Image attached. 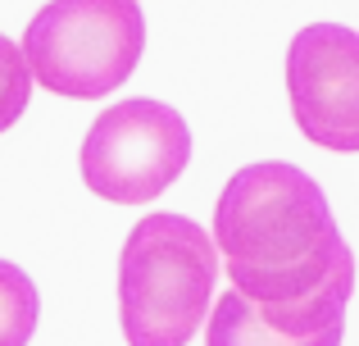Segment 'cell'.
Listing matches in <instances>:
<instances>
[{
	"label": "cell",
	"mask_w": 359,
	"mask_h": 346,
	"mask_svg": "<svg viewBox=\"0 0 359 346\" xmlns=\"http://www.w3.org/2000/svg\"><path fill=\"white\" fill-rule=\"evenodd\" d=\"M191 160V128L164 100H118L82 142V182L114 205H150Z\"/></svg>",
	"instance_id": "cell-4"
},
{
	"label": "cell",
	"mask_w": 359,
	"mask_h": 346,
	"mask_svg": "<svg viewBox=\"0 0 359 346\" xmlns=\"http://www.w3.org/2000/svg\"><path fill=\"white\" fill-rule=\"evenodd\" d=\"M146 51L137 0H50L23 32V55L46 91L100 100L132 78Z\"/></svg>",
	"instance_id": "cell-3"
},
{
	"label": "cell",
	"mask_w": 359,
	"mask_h": 346,
	"mask_svg": "<svg viewBox=\"0 0 359 346\" xmlns=\"http://www.w3.org/2000/svg\"><path fill=\"white\" fill-rule=\"evenodd\" d=\"M219 246L187 214H146L118 255V310L128 346H187L210 319Z\"/></svg>",
	"instance_id": "cell-2"
},
{
	"label": "cell",
	"mask_w": 359,
	"mask_h": 346,
	"mask_svg": "<svg viewBox=\"0 0 359 346\" xmlns=\"http://www.w3.org/2000/svg\"><path fill=\"white\" fill-rule=\"evenodd\" d=\"M41 319V296L18 265L0 260V346H27Z\"/></svg>",
	"instance_id": "cell-7"
},
{
	"label": "cell",
	"mask_w": 359,
	"mask_h": 346,
	"mask_svg": "<svg viewBox=\"0 0 359 346\" xmlns=\"http://www.w3.org/2000/svg\"><path fill=\"white\" fill-rule=\"evenodd\" d=\"M27 100H32V69H27L23 46H14L0 32V133L23 119Z\"/></svg>",
	"instance_id": "cell-8"
},
{
	"label": "cell",
	"mask_w": 359,
	"mask_h": 346,
	"mask_svg": "<svg viewBox=\"0 0 359 346\" xmlns=\"http://www.w3.org/2000/svg\"><path fill=\"white\" fill-rule=\"evenodd\" d=\"M205 346H341V333H337V338H318V342L291 338V333L273 328L237 287H228V292L214 301L210 328H205Z\"/></svg>",
	"instance_id": "cell-6"
},
{
	"label": "cell",
	"mask_w": 359,
	"mask_h": 346,
	"mask_svg": "<svg viewBox=\"0 0 359 346\" xmlns=\"http://www.w3.org/2000/svg\"><path fill=\"white\" fill-rule=\"evenodd\" d=\"M287 96L296 128L323 151H359V32L309 23L287 51Z\"/></svg>",
	"instance_id": "cell-5"
},
{
	"label": "cell",
	"mask_w": 359,
	"mask_h": 346,
	"mask_svg": "<svg viewBox=\"0 0 359 346\" xmlns=\"http://www.w3.org/2000/svg\"><path fill=\"white\" fill-rule=\"evenodd\" d=\"M214 246L228 283L273 328L305 342L346 333L355 255L305 169L282 160L237 169L214 205Z\"/></svg>",
	"instance_id": "cell-1"
}]
</instances>
